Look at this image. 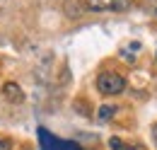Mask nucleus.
<instances>
[{"label":"nucleus","mask_w":157,"mask_h":150,"mask_svg":"<svg viewBox=\"0 0 157 150\" xmlns=\"http://www.w3.org/2000/svg\"><path fill=\"white\" fill-rule=\"evenodd\" d=\"M97 90L101 94H106V97L121 94L126 90V77L114 73V70H104V73H99V77H97Z\"/></svg>","instance_id":"f257e3e1"},{"label":"nucleus","mask_w":157,"mask_h":150,"mask_svg":"<svg viewBox=\"0 0 157 150\" xmlns=\"http://www.w3.org/2000/svg\"><path fill=\"white\" fill-rule=\"evenodd\" d=\"M92 12H123L131 7V0H85Z\"/></svg>","instance_id":"f03ea898"},{"label":"nucleus","mask_w":157,"mask_h":150,"mask_svg":"<svg viewBox=\"0 0 157 150\" xmlns=\"http://www.w3.org/2000/svg\"><path fill=\"white\" fill-rule=\"evenodd\" d=\"M2 94H5V99L12 102V104H22V102H24V92H22V87L17 82H5Z\"/></svg>","instance_id":"7ed1b4c3"},{"label":"nucleus","mask_w":157,"mask_h":150,"mask_svg":"<svg viewBox=\"0 0 157 150\" xmlns=\"http://www.w3.org/2000/svg\"><path fill=\"white\" fill-rule=\"evenodd\" d=\"M114 112H116L114 107H101V109H99V119H101V121H109V116H114Z\"/></svg>","instance_id":"20e7f679"},{"label":"nucleus","mask_w":157,"mask_h":150,"mask_svg":"<svg viewBox=\"0 0 157 150\" xmlns=\"http://www.w3.org/2000/svg\"><path fill=\"white\" fill-rule=\"evenodd\" d=\"M109 145H111L114 150H126V148H123V145H121V143L116 140V138H111V140H109Z\"/></svg>","instance_id":"39448f33"},{"label":"nucleus","mask_w":157,"mask_h":150,"mask_svg":"<svg viewBox=\"0 0 157 150\" xmlns=\"http://www.w3.org/2000/svg\"><path fill=\"white\" fill-rule=\"evenodd\" d=\"M128 150H147V148H145V145H131Z\"/></svg>","instance_id":"423d86ee"},{"label":"nucleus","mask_w":157,"mask_h":150,"mask_svg":"<svg viewBox=\"0 0 157 150\" xmlns=\"http://www.w3.org/2000/svg\"><path fill=\"white\" fill-rule=\"evenodd\" d=\"M152 138H155V145H157V124L152 126Z\"/></svg>","instance_id":"0eeeda50"}]
</instances>
